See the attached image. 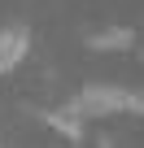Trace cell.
Wrapping results in <instances>:
<instances>
[{
    "label": "cell",
    "mask_w": 144,
    "mask_h": 148,
    "mask_svg": "<svg viewBox=\"0 0 144 148\" xmlns=\"http://www.w3.org/2000/svg\"><path fill=\"white\" fill-rule=\"evenodd\" d=\"M70 105H74V113L88 122V118H105V113H122V109H131V105H135V92L114 87V83H88Z\"/></svg>",
    "instance_id": "obj_1"
},
{
    "label": "cell",
    "mask_w": 144,
    "mask_h": 148,
    "mask_svg": "<svg viewBox=\"0 0 144 148\" xmlns=\"http://www.w3.org/2000/svg\"><path fill=\"white\" fill-rule=\"evenodd\" d=\"M26 48H31V31L26 26H5V31H0V74L13 70L26 57Z\"/></svg>",
    "instance_id": "obj_2"
},
{
    "label": "cell",
    "mask_w": 144,
    "mask_h": 148,
    "mask_svg": "<svg viewBox=\"0 0 144 148\" xmlns=\"http://www.w3.org/2000/svg\"><path fill=\"white\" fill-rule=\"evenodd\" d=\"M131 44H135V35L127 26H109V31L88 35V48H96V52H105V48H131Z\"/></svg>",
    "instance_id": "obj_3"
},
{
    "label": "cell",
    "mask_w": 144,
    "mask_h": 148,
    "mask_svg": "<svg viewBox=\"0 0 144 148\" xmlns=\"http://www.w3.org/2000/svg\"><path fill=\"white\" fill-rule=\"evenodd\" d=\"M44 118H48L61 135H70V139H79V135H83V118L74 113V105H61V109H52V113H44Z\"/></svg>",
    "instance_id": "obj_4"
},
{
    "label": "cell",
    "mask_w": 144,
    "mask_h": 148,
    "mask_svg": "<svg viewBox=\"0 0 144 148\" xmlns=\"http://www.w3.org/2000/svg\"><path fill=\"white\" fill-rule=\"evenodd\" d=\"M131 109H140V113H144V92H135V105H131Z\"/></svg>",
    "instance_id": "obj_5"
}]
</instances>
